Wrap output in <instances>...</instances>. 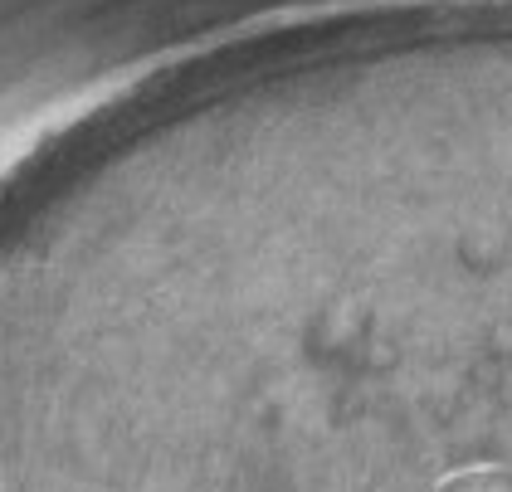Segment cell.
<instances>
[{
  "label": "cell",
  "mask_w": 512,
  "mask_h": 492,
  "mask_svg": "<svg viewBox=\"0 0 512 492\" xmlns=\"http://www.w3.org/2000/svg\"><path fill=\"white\" fill-rule=\"evenodd\" d=\"M420 492H512V458H454L439 473H430Z\"/></svg>",
  "instance_id": "cell-1"
}]
</instances>
